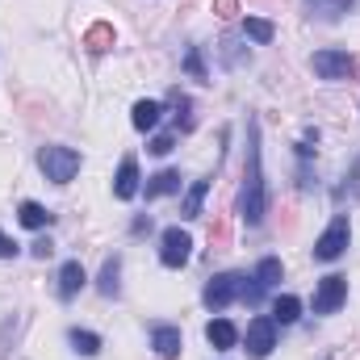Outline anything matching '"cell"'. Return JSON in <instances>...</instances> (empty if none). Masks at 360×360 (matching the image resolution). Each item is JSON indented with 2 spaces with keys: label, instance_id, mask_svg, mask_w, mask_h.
Returning <instances> with one entry per match:
<instances>
[{
  "label": "cell",
  "instance_id": "cell-1",
  "mask_svg": "<svg viewBox=\"0 0 360 360\" xmlns=\"http://www.w3.org/2000/svg\"><path fill=\"white\" fill-rule=\"evenodd\" d=\"M269 193H264V172H260V122L248 126V168H243V218L248 226L264 222Z\"/></svg>",
  "mask_w": 360,
  "mask_h": 360
},
{
  "label": "cell",
  "instance_id": "cell-2",
  "mask_svg": "<svg viewBox=\"0 0 360 360\" xmlns=\"http://www.w3.org/2000/svg\"><path fill=\"white\" fill-rule=\"evenodd\" d=\"M38 164H42L46 180L68 184V180L80 172V151H72V147H42L38 151Z\"/></svg>",
  "mask_w": 360,
  "mask_h": 360
},
{
  "label": "cell",
  "instance_id": "cell-3",
  "mask_svg": "<svg viewBox=\"0 0 360 360\" xmlns=\"http://www.w3.org/2000/svg\"><path fill=\"white\" fill-rule=\"evenodd\" d=\"M310 68H314L323 80H348V76L356 72V59H352L348 51H319V55L310 59Z\"/></svg>",
  "mask_w": 360,
  "mask_h": 360
},
{
  "label": "cell",
  "instance_id": "cell-4",
  "mask_svg": "<svg viewBox=\"0 0 360 360\" xmlns=\"http://www.w3.org/2000/svg\"><path fill=\"white\" fill-rule=\"evenodd\" d=\"M344 248H348V218L340 214V218L323 231V239L314 243V260L331 264V260H340V256H344Z\"/></svg>",
  "mask_w": 360,
  "mask_h": 360
},
{
  "label": "cell",
  "instance_id": "cell-5",
  "mask_svg": "<svg viewBox=\"0 0 360 360\" xmlns=\"http://www.w3.org/2000/svg\"><path fill=\"white\" fill-rule=\"evenodd\" d=\"M348 297V276H323L314 289V314H335Z\"/></svg>",
  "mask_w": 360,
  "mask_h": 360
},
{
  "label": "cell",
  "instance_id": "cell-6",
  "mask_svg": "<svg viewBox=\"0 0 360 360\" xmlns=\"http://www.w3.org/2000/svg\"><path fill=\"white\" fill-rule=\"evenodd\" d=\"M239 289H243V276L222 272V276H214V281L205 285V306H210V310H222V306H231V302L239 297Z\"/></svg>",
  "mask_w": 360,
  "mask_h": 360
},
{
  "label": "cell",
  "instance_id": "cell-7",
  "mask_svg": "<svg viewBox=\"0 0 360 360\" xmlns=\"http://www.w3.org/2000/svg\"><path fill=\"white\" fill-rule=\"evenodd\" d=\"M188 252H193V239H188V231H180V226H168V231H164V248H160V260H164L168 269H180V264H188Z\"/></svg>",
  "mask_w": 360,
  "mask_h": 360
},
{
  "label": "cell",
  "instance_id": "cell-8",
  "mask_svg": "<svg viewBox=\"0 0 360 360\" xmlns=\"http://www.w3.org/2000/svg\"><path fill=\"white\" fill-rule=\"evenodd\" d=\"M276 348V323L272 319H252L248 323V352L256 360H264Z\"/></svg>",
  "mask_w": 360,
  "mask_h": 360
},
{
  "label": "cell",
  "instance_id": "cell-9",
  "mask_svg": "<svg viewBox=\"0 0 360 360\" xmlns=\"http://www.w3.org/2000/svg\"><path fill=\"white\" fill-rule=\"evenodd\" d=\"M151 348H155L164 360H176L180 348H184V340H180L176 327H155V331H151Z\"/></svg>",
  "mask_w": 360,
  "mask_h": 360
},
{
  "label": "cell",
  "instance_id": "cell-10",
  "mask_svg": "<svg viewBox=\"0 0 360 360\" xmlns=\"http://www.w3.org/2000/svg\"><path fill=\"white\" fill-rule=\"evenodd\" d=\"M84 281H89V276H84V264H80V260H68V264L59 269V297H76V293L84 289Z\"/></svg>",
  "mask_w": 360,
  "mask_h": 360
},
{
  "label": "cell",
  "instance_id": "cell-11",
  "mask_svg": "<svg viewBox=\"0 0 360 360\" xmlns=\"http://www.w3.org/2000/svg\"><path fill=\"white\" fill-rule=\"evenodd\" d=\"M134 193H139V164H134V160H122V168H117V180H113V197L130 201Z\"/></svg>",
  "mask_w": 360,
  "mask_h": 360
},
{
  "label": "cell",
  "instance_id": "cell-12",
  "mask_svg": "<svg viewBox=\"0 0 360 360\" xmlns=\"http://www.w3.org/2000/svg\"><path fill=\"white\" fill-rule=\"evenodd\" d=\"M205 340L218 348V352H226V348H235V340H239V331H235V323H226V319H214L210 327H205Z\"/></svg>",
  "mask_w": 360,
  "mask_h": 360
},
{
  "label": "cell",
  "instance_id": "cell-13",
  "mask_svg": "<svg viewBox=\"0 0 360 360\" xmlns=\"http://www.w3.org/2000/svg\"><path fill=\"white\" fill-rule=\"evenodd\" d=\"M17 218H21V226H30V231H42V226H51V222H55V214H46L38 201H21Z\"/></svg>",
  "mask_w": 360,
  "mask_h": 360
},
{
  "label": "cell",
  "instance_id": "cell-14",
  "mask_svg": "<svg viewBox=\"0 0 360 360\" xmlns=\"http://www.w3.org/2000/svg\"><path fill=\"white\" fill-rule=\"evenodd\" d=\"M168 193H180V172H172V168H164L147 180V197H168Z\"/></svg>",
  "mask_w": 360,
  "mask_h": 360
},
{
  "label": "cell",
  "instance_id": "cell-15",
  "mask_svg": "<svg viewBox=\"0 0 360 360\" xmlns=\"http://www.w3.org/2000/svg\"><path fill=\"white\" fill-rule=\"evenodd\" d=\"M160 101H139L134 105V130H155L160 126Z\"/></svg>",
  "mask_w": 360,
  "mask_h": 360
},
{
  "label": "cell",
  "instance_id": "cell-16",
  "mask_svg": "<svg viewBox=\"0 0 360 360\" xmlns=\"http://www.w3.org/2000/svg\"><path fill=\"white\" fill-rule=\"evenodd\" d=\"M205 193H210V180H197V184L184 193V201H180V218H197V214H201Z\"/></svg>",
  "mask_w": 360,
  "mask_h": 360
},
{
  "label": "cell",
  "instance_id": "cell-17",
  "mask_svg": "<svg viewBox=\"0 0 360 360\" xmlns=\"http://www.w3.org/2000/svg\"><path fill=\"white\" fill-rule=\"evenodd\" d=\"M84 46H89L92 55H105L109 46H113V25H89V34H84Z\"/></svg>",
  "mask_w": 360,
  "mask_h": 360
},
{
  "label": "cell",
  "instance_id": "cell-18",
  "mask_svg": "<svg viewBox=\"0 0 360 360\" xmlns=\"http://www.w3.org/2000/svg\"><path fill=\"white\" fill-rule=\"evenodd\" d=\"M297 314H302V302L297 297H276V306H272V323H281V327H289V323H297Z\"/></svg>",
  "mask_w": 360,
  "mask_h": 360
},
{
  "label": "cell",
  "instance_id": "cell-19",
  "mask_svg": "<svg viewBox=\"0 0 360 360\" xmlns=\"http://www.w3.org/2000/svg\"><path fill=\"white\" fill-rule=\"evenodd\" d=\"M210 248H214V252L231 248V226H226V214H214V222H210Z\"/></svg>",
  "mask_w": 360,
  "mask_h": 360
},
{
  "label": "cell",
  "instance_id": "cell-20",
  "mask_svg": "<svg viewBox=\"0 0 360 360\" xmlns=\"http://www.w3.org/2000/svg\"><path fill=\"white\" fill-rule=\"evenodd\" d=\"M68 340H72V348H76L80 356H96V352H101V335H92V331H80V327H76Z\"/></svg>",
  "mask_w": 360,
  "mask_h": 360
},
{
  "label": "cell",
  "instance_id": "cell-21",
  "mask_svg": "<svg viewBox=\"0 0 360 360\" xmlns=\"http://www.w3.org/2000/svg\"><path fill=\"white\" fill-rule=\"evenodd\" d=\"M117 272H122V260H117V256H113V260H105V269H101V281H96L105 297H113V293H117Z\"/></svg>",
  "mask_w": 360,
  "mask_h": 360
},
{
  "label": "cell",
  "instance_id": "cell-22",
  "mask_svg": "<svg viewBox=\"0 0 360 360\" xmlns=\"http://www.w3.org/2000/svg\"><path fill=\"white\" fill-rule=\"evenodd\" d=\"M276 281H281V260H276V256L260 260V269H256V285H260V289H272Z\"/></svg>",
  "mask_w": 360,
  "mask_h": 360
},
{
  "label": "cell",
  "instance_id": "cell-23",
  "mask_svg": "<svg viewBox=\"0 0 360 360\" xmlns=\"http://www.w3.org/2000/svg\"><path fill=\"white\" fill-rule=\"evenodd\" d=\"M243 30H248V38H252V42H272V34H276V30H272V21H264V17H248V21H243Z\"/></svg>",
  "mask_w": 360,
  "mask_h": 360
},
{
  "label": "cell",
  "instance_id": "cell-24",
  "mask_svg": "<svg viewBox=\"0 0 360 360\" xmlns=\"http://www.w3.org/2000/svg\"><path fill=\"white\" fill-rule=\"evenodd\" d=\"M306 4H310L319 17H340V13H348L356 0H306Z\"/></svg>",
  "mask_w": 360,
  "mask_h": 360
},
{
  "label": "cell",
  "instance_id": "cell-25",
  "mask_svg": "<svg viewBox=\"0 0 360 360\" xmlns=\"http://www.w3.org/2000/svg\"><path fill=\"white\" fill-rule=\"evenodd\" d=\"M184 68H188V76H193V80H205V63H201V51H197V46L184 55Z\"/></svg>",
  "mask_w": 360,
  "mask_h": 360
},
{
  "label": "cell",
  "instance_id": "cell-26",
  "mask_svg": "<svg viewBox=\"0 0 360 360\" xmlns=\"http://www.w3.org/2000/svg\"><path fill=\"white\" fill-rule=\"evenodd\" d=\"M172 147H176V143H172V134H160V139H151V147H147V151H151V155H168Z\"/></svg>",
  "mask_w": 360,
  "mask_h": 360
},
{
  "label": "cell",
  "instance_id": "cell-27",
  "mask_svg": "<svg viewBox=\"0 0 360 360\" xmlns=\"http://www.w3.org/2000/svg\"><path fill=\"white\" fill-rule=\"evenodd\" d=\"M214 13H218L222 21H231V17L239 13V0H214Z\"/></svg>",
  "mask_w": 360,
  "mask_h": 360
},
{
  "label": "cell",
  "instance_id": "cell-28",
  "mask_svg": "<svg viewBox=\"0 0 360 360\" xmlns=\"http://www.w3.org/2000/svg\"><path fill=\"white\" fill-rule=\"evenodd\" d=\"M13 256H17V243H13V239L0 231V260H13Z\"/></svg>",
  "mask_w": 360,
  "mask_h": 360
},
{
  "label": "cell",
  "instance_id": "cell-29",
  "mask_svg": "<svg viewBox=\"0 0 360 360\" xmlns=\"http://www.w3.org/2000/svg\"><path fill=\"white\" fill-rule=\"evenodd\" d=\"M30 252H34V256H38V260H46V256H51V252H55V243H51V239H38V243H34V248H30Z\"/></svg>",
  "mask_w": 360,
  "mask_h": 360
}]
</instances>
